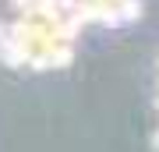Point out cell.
I'll return each instance as SVG.
<instances>
[{
    "instance_id": "6da1fadb",
    "label": "cell",
    "mask_w": 159,
    "mask_h": 152,
    "mask_svg": "<svg viewBox=\"0 0 159 152\" xmlns=\"http://www.w3.org/2000/svg\"><path fill=\"white\" fill-rule=\"evenodd\" d=\"M18 7V14H35V7H39V0H11Z\"/></svg>"
},
{
    "instance_id": "7a4b0ae2",
    "label": "cell",
    "mask_w": 159,
    "mask_h": 152,
    "mask_svg": "<svg viewBox=\"0 0 159 152\" xmlns=\"http://www.w3.org/2000/svg\"><path fill=\"white\" fill-rule=\"evenodd\" d=\"M152 149L159 152V131H152Z\"/></svg>"
}]
</instances>
